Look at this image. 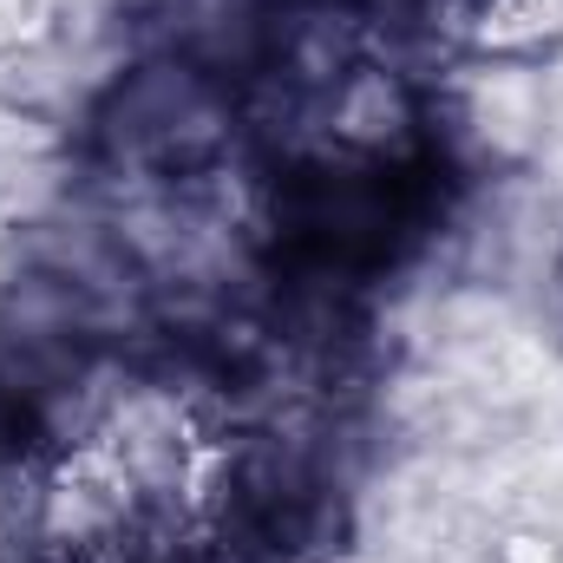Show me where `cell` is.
<instances>
[{
	"label": "cell",
	"instance_id": "6da1fadb",
	"mask_svg": "<svg viewBox=\"0 0 563 563\" xmlns=\"http://www.w3.org/2000/svg\"><path fill=\"white\" fill-rule=\"evenodd\" d=\"M46 40H59V7L53 0H0V66L40 53Z\"/></svg>",
	"mask_w": 563,
	"mask_h": 563
},
{
	"label": "cell",
	"instance_id": "7a4b0ae2",
	"mask_svg": "<svg viewBox=\"0 0 563 563\" xmlns=\"http://www.w3.org/2000/svg\"><path fill=\"white\" fill-rule=\"evenodd\" d=\"M485 563H563V538L544 531V525H505L492 538Z\"/></svg>",
	"mask_w": 563,
	"mask_h": 563
}]
</instances>
